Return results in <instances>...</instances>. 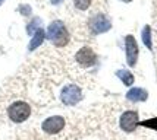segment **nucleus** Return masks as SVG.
<instances>
[{"label":"nucleus","instance_id":"18","mask_svg":"<svg viewBox=\"0 0 157 140\" xmlns=\"http://www.w3.org/2000/svg\"><path fill=\"white\" fill-rule=\"evenodd\" d=\"M2 2H3V0H0V3H2Z\"/></svg>","mask_w":157,"mask_h":140},{"label":"nucleus","instance_id":"14","mask_svg":"<svg viewBox=\"0 0 157 140\" xmlns=\"http://www.w3.org/2000/svg\"><path fill=\"white\" fill-rule=\"evenodd\" d=\"M140 126H144V127H148V128H154V130H157V117L156 118L145 120V121H143V123H140Z\"/></svg>","mask_w":157,"mask_h":140},{"label":"nucleus","instance_id":"8","mask_svg":"<svg viewBox=\"0 0 157 140\" xmlns=\"http://www.w3.org/2000/svg\"><path fill=\"white\" fill-rule=\"evenodd\" d=\"M125 53H126V63L129 67H134L138 61V54H140V48H138V42L134 38V35H126L125 37Z\"/></svg>","mask_w":157,"mask_h":140},{"label":"nucleus","instance_id":"4","mask_svg":"<svg viewBox=\"0 0 157 140\" xmlns=\"http://www.w3.org/2000/svg\"><path fill=\"white\" fill-rule=\"evenodd\" d=\"M138 126H140V117L134 109H128L119 117V127L125 133H134Z\"/></svg>","mask_w":157,"mask_h":140},{"label":"nucleus","instance_id":"2","mask_svg":"<svg viewBox=\"0 0 157 140\" xmlns=\"http://www.w3.org/2000/svg\"><path fill=\"white\" fill-rule=\"evenodd\" d=\"M31 113H33V108L28 104L27 101H13L6 109V114L9 117V120L15 123V124H21L24 121H27L29 117H31Z\"/></svg>","mask_w":157,"mask_h":140},{"label":"nucleus","instance_id":"5","mask_svg":"<svg viewBox=\"0 0 157 140\" xmlns=\"http://www.w3.org/2000/svg\"><path fill=\"white\" fill-rule=\"evenodd\" d=\"M75 61L82 69H90V67H93L97 64V54L94 53V50H93L91 47L85 45L76 51Z\"/></svg>","mask_w":157,"mask_h":140},{"label":"nucleus","instance_id":"16","mask_svg":"<svg viewBox=\"0 0 157 140\" xmlns=\"http://www.w3.org/2000/svg\"><path fill=\"white\" fill-rule=\"evenodd\" d=\"M63 0H50V3L52 5H59V3H62Z\"/></svg>","mask_w":157,"mask_h":140},{"label":"nucleus","instance_id":"15","mask_svg":"<svg viewBox=\"0 0 157 140\" xmlns=\"http://www.w3.org/2000/svg\"><path fill=\"white\" fill-rule=\"evenodd\" d=\"M38 22H40V19H34L33 22H31V25H28V28H27V31H28V34L29 35H34V27L35 28H38Z\"/></svg>","mask_w":157,"mask_h":140},{"label":"nucleus","instance_id":"10","mask_svg":"<svg viewBox=\"0 0 157 140\" xmlns=\"http://www.w3.org/2000/svg\"><path fill=\"white\" fill-rule=\"evenodd\" d=\"M44 40H46V31L38 28V29L35 31V34L33 35V40H31L29 45H28V50H29V51H34L35 48H38V47L43 44Z\"/></svg>","mask_w":157,"mask_h":140},{"label":"nucleus","instance_id":"1","mask_svg":"<svg viewBox=\"0 0 157 140\" xmlns=\"http://www.w3.org/2000/svg\"><path fill=\"white\" fill-rule=\"evenodd\" d=\"M46 37L55 47H65L71 41V35L62 20H55L48 25Z\"/></svg>","mask_w":157,"mask_h":140},{"label":"nucleus","instance_id":"11","mask_svg":"<svg viewBox=\"0 0 157 140\" xmlns=\"http://www.w3.org/2000/svg\"><path fill=\"white\" fill-rule=\"evenodd\" d=\"M116 76L122 80V83L125 86H131V85L135 82V77H134V74L131 73L129 70H123V69H121V70L116 72Z\"/></svg>","mask_w":157,"mask_h":140},{"label":"nucleus","instance_id":"3","mask_svg":"<svg viewBox=\"0 0 157 140\" xmlns=\"http://www.w3.org/2000/svg\"><path fill=\"white\" fill-rule=\"evenodd\" d=\"M84 98L82 89L75 83H68L62 88L60 91V101L63 105L66 107H74L76 104H79Z\"/></svg>","mask_w":157,"mask_h":140},{"label":"nucleus","instance_id":"17","mask_svg":"<svg viewBox=\"0 0 157 140\" xmlns=\"http://www.w3.org/2000/svg\"><path fill=\"white\" fill-rule=\"evenodd\" d=\"M123 2H131V0H123Z\"/></svg>","mask_w":157,"mask_h":140},{"label":"nucleus","instance_id":"6","mask_svg":"<svg viewBox=\"0 0 157 140\" xmlns=\"http://www.w3.org/2000/svg\"><path fill=\"white\" fill-rule=\"evenodd\" d=\"M66 126V121L62 115H52V117H47L46 120L41 123V128L46 134H50V136H56L59 134L65 128Z\"/></svg>","mask_w":157,"mask_h":140},{"label":"nucleus","instance_id":"12","mask_svg":"<svg viewBox=\"0 0 157 140\" xmlns=\"http://www.w3.org/2000/svg\"><path fill=\"white\" fill-rule=\"evenodd\" d=\"M141 35H143V42L145 44V47H147L148 50H151V48H153V42H151V27L150 25H145V27L143 28Z\"/></svg>","mask_w":157,"mask_h":140},{"label":"nucleus","instance_id":"9","mask_svg":"<svg viewBox=\"0 0 157 140\" xmlns=\"http://www.w3.org/2000/svg\"><path fill=\"white\" fill-rule=\"evenodd\" d=\"M148 98V92L143 88H132L126 93V99L131 102H144Z\"/></svg>","mask_w":157,"mask_h":140},{"label":"nucleus","instance_id":"13","mask_svg":"<svg viewBox=\"0 0 157 140\" xmlns=\"http://www.w3.org/2000/svg\"><path fill=\"white\" fill-rule=\"evenodd\" d=\"M91 3H93V0H74V6H75L76 10H87L90 6H91Z\"/></svg>","mask_w":157,"mask_h":140},{"label":"nucleus","instance_id":"7","mask_svg":"<svg viewBox=\"0 0 157 140\" xmlns=\"http://www.w3.org/2000/svg\"><path fill=\"white\" fill-rule=\"evenodd\" d=\"M88 27L91 34L94 35H98V34H104L107 32L110 28H112V23H110L109 18L103 13H97L94 16H91V19L88 22Z\"/></svg>","mask_w":157,"mask_h":140}]
</instances>
